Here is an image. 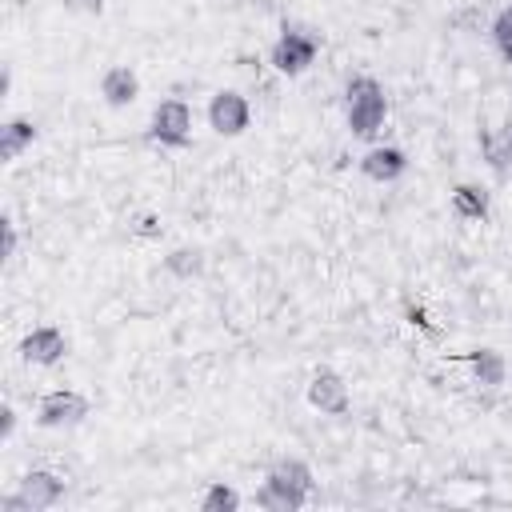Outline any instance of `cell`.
I'll use <instances>...</instances> for the list:
<instances>
[{"label":"cell","instance_id":"1","mask_svg":"<svg viewBox=\"0 0 512 512\" xmlns=\"http://www.w3.org/2000/svg\"><path fill=\"white\" fill-rule=\"evenodd\" d=\"M348 124L356 136H372L384 124V92L376 80H352L348 88Z\"/></svg>","mask_w":512,"mask_h":512},{"label":"cell","instance_id":"2","mask_svg":"<svg viewBox=\"0 0 512 512\" xmlns=\"http://www.w3.org/2000/svg\"><path fill=\"white\" fill-rule=\"evenodd\" d=\"M40 416V424H48V428H60V424H80L84 416H88V400L80 396V392H48L44 400H40V408H36Z\"/></svg>","mask_w":512,"mask_h":512},{"label":"cell","instance_id":"3","mask_svg":"<svg viewBox=\"0 0 512 512\" xmlns=\"http://www.w3.org/2000/svg\"><path fill=\"white\" fill-rule=\"evenodd\" d=\"M312 56H316V36H304V32H284L280 44L272 48V64L288 76L304 72L312 64Z\"/></svg>","mask_w":512,"mask_h":512},{"label":"cell","instance_id":"4","mask_svg":"<svg viewBox=\"0 0 512 512\" xmlns=\"http://www.w3.org/2000/svg\"><path fill=\"white\" fill-rule=\"evenodd\" d=\"M208 120L220 136H236L248 128V104L240 92H216L212 104H208Z\"/></svg>","mask_w":512,"mask_h":512},{"label":"cell","instance_id":"5","mask_svg":"<svg viewBox=\"0 0 512 512\" xmlns=\"http://www.w3.org/2000/svg\"><path fill=\"white\" fill-rule=\"evenodd\" d=\"M188 128H192V112L184 100H164L152 116V132L164 144H188Z\"/></svg>","mask_w":512,"mask_h":512},{"label":"cell","instance_id":"6","mask_svg":"<svg viewBox=\"0 0 512 512\" xmlns=\"http://www.w3.org/2000/svg\"><path fill=\"white\" fill-rule=\"evenodd\" d=\"M60 492H64V480L60 476H52V472H28L24 484H20L16 504L20 508H48V504L60 500Z\"/></svg>","mask_w":512,"mask_h":512},{"label":"cell","instance_id":"7","mask_svg":"<svg viewBox=\"0 0 512 512\" xmlns=\"http://www.w3.org/2000/svg\"><path fill=\"white\" fill-rule=\"evenodd\" d=\"M308 400L320 408V412H344L348 408V388L336 372H316L312 384H308Z\"/></svg>","mask_w":512,"mask_h":512},{"label":"cell","instance_id":"8","mask_svg":"<svg viewBox=\"0 0 512 512\" xmlns=\"http://www.w3.org/2000/svg\"><path fill=\"white\" fill-rule=\"evenodd\" d=\"M20 352H24V360H32V364H56V360L64 356V336H60L56 328H36L32 336H24Z\"/></svg>","mask_w":512,"mask_h":512},{"label":"cell","instance_id":"9","mask_svg":"<svg viewBox=\"0 0 512 512\" xmlns=\"http://www.w3.org/2000/svg\"><path fill=\"white\" fill-rule=\"evenodd\" d=\"M100 92H104V100H108V104H116V108H124V104H132V100H136V92H140V84H136V76H132V68H124V64H116V68H108V72H104V80H100Z\"/></svg>","mask_w":512,"mask_h":512},{"label":"cell","instance_id":"10","mask_svg":"<svg viewBox=\"0 0 512 512\" xmlns=\"http://www.w3.org/2000/svg\"><path fill=\"white\" fill-rule=\"evenodd\" d=\"M260 504L264 508H272V512H292V508H300L304 504V488H292V484H284V480H264V488H260Z\"/></svg>","mask_w":512,"mask_h":512},{"label":"cell","instance_id":"11","mask_svg":"<svg viewBox=\"0 0 512 512\" xmlns=\"http://www.w3.org/2000/svg\"><path fill=\"white\" fill-rule=\"evenodd\" d=\"M364 172L372 180H396L404 172V152H396V148H372L364 156Z\"/></svg>","mask_w":512,"mask_h":512},{"label":"cell","instance_id":"12","mask_svg":"<svg viewBox=\"0 0 512 512\" xmlns=\"http://www.w3.org/2000/svg\"><path fill=\"white\" fill-rule=\"evenodd\" d=\"M32 136H36V128H32L28 120H8V124L0 128V156H4V160H16V156L32 144Z\"/></svg>","mask_w":512,"mask_h":512},{"label":"cell","instance_id":"13","mask_svg":"<svg viewBox=\"0 0 512 512\" xmlns=\"http://www.w3.org/2000/svg\"><path fill=\"white\" fill-rule=\"evenodd\" d=\"M484 156L492 168H508L512 164V124H500L496 132L484 136Z\"/></svg>","mask_w":512,"mask_h":512},{"label":"cell","instance_id":"14","mask_svg":"<svg viewBox=\"0 0 512 512\" xmlns=\"http://www.w3.org/2000/svg\"><path fill=\"white\" fill-rule=\"evenodd\" d=\"M452 208L460 212V216H484L488 212V192L484 188H476V184H460L456 192H452Z\"/></svg>","mask_w":512,"mask_h":512},{"label":"cell","instance_id":"15","mask_svg":"<svg viewBox=\"0 0 512 512\" xmlns=\"http://www.w3.org/2000/svg\"><path fill=\"white\" fill-rule=\"evenodd\" d=\"M472 368H476L480 384H500V380H504V360H500L492 348H480V352H472Z\"/></svg>","mask_w":512,"mask_h":512},{"label":"cell","instance_id":"16","mask_svg":"<svg viewBox=\"0 0 512 512\" xmlns=\"http://www.w3.org/2000/svg\"><path fill=\"white\" fill-rule=\"evenodd\" d=\"M236 504H240V496H236L232 488H224V484H212V488H208V496L200 500V508H204V512H232Z\"/></svg>","mask_w":512,"mask_h":512},{"label":"cell","instance_id":"17","mask_svg":"<svg viewBox=\"0 0 512 512\" xmlns=\"http://www.w3.org/2000/svg\"><path fill=\"white\" fill-rule=\"evenodd\" d=\"M272 480H284V484H292V488H304L308 492V468L300 464V460H284V464H276L272 468Z\"/></svg>","mask_w":512,"mask_h":512},{"label":"cell","instance_id":"18","mask_svg":"<svg viewBox=\"0 0 512 512\" xmlns=\"http://www.w3.org/2000/svg\"><path fill=\"white\" fill-rule=\"evenodd\" d=\"M492 32H496L500 52L512 60V8H508V12H500V20H496V28H492Z\"/></svg>","mask_w":512,"mask_h":512},{"label":"cell","instance_id":"19","mask_svg":"<svg viewBox=\"0 0 512 512\" xmlns=\"http://www.w3.org/2000/svg\"><path fill=\"white\" fill-rule=\"evenodd\" d=\"M168 268H172V272H180V276H188V272H196V268H200V256H196V252H188V248H180V252H172Z\"/></svg>","mask_w":512,"mask_h":512},{"label":"cell","instance_id":"20","mask_svg":"<svg viewBox=\"0 0 512 512\" xmlns=\"http://www.w3.org/2000/svg\"><path fill=\"white\" fill-rule=\"evenodd\" d=\"M64 8H72V12H84V16H96V12L104 8V0H64Z\"/></svg>","mask_w":512,"mask_h":512}]
</instances>
